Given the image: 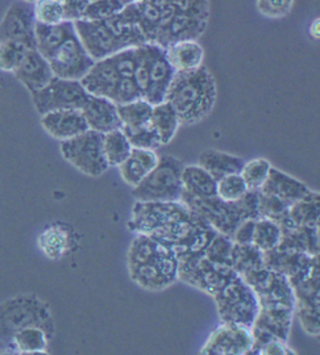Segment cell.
I'll use <instances>...</instances> for the list:
<instances>
[{
	"label": "cell",
	"mask_w": 320,
	"mask_h": 355,
	"mask_svg": "<svg viewBox=\"0 0 320 355\" xmlns=\"http://www.w3.org/2000/svg\"><path fill=\"white\" fill-rule=\"evenodd\" d=\"M202 220L183 203H142L132 211L128 227L137 234L149 236L177 252L192 241Z\"/></svg>",
	"instance_id": "6da1fadb"
},
{
	"label": "cell",
	"mask_w": 320,
	"mask_h": 355,
	"mask_svg": "<svg viewBox=\"0 0 320 355\" xmlns=\"http://www.w3.org/2000/svg\"><path fill=\"white\" fill-rule=\"evenodd\" d=\"M127 261L130 279L144 290L162 291L178 279L177 254L149 236L137 234L129 246Z\"/></svg>",
	"instance_id": "7a4b0ae2"
},
{
	"label": "cell",
	"mask_w": 320,
	"mask_h": 355,
	"mask_svg": "<svg viewBox=\"0 0 320 355\" xmlns=\"http://www.w3.org/2000/svg\"><path fill=\"white\" fill-rule=\"evenodd\" d=\"M165 102L174 108L180 124H196L214 110L217 103L215 79L205 66L192 71L176 73Z\"/></svg>",
	"instance_id": "3957f363"
},
{
	"label": "cell",
	"mask_w": 320,
	"mask_h": 355,
	"mask_svg": "<svg viewBox=\"0 0 320 355\" xmlns=\"http://www.w3.org/2000/svg\"><path fill=\"white\" fill-rule=\"evenodd\" d=\"M28 328L45 330L49 337L56 333L51 306L39 296L26 293L0 303V343L11 349L13 337Z\"/></svg>",
	"instance_id": "277c9868"
},
{
	"label": "cell",
	"mask_w": 320,
	"mask_h": 355,
	"mask_svg": "<svg viewBox=\"0 0 320 355\" xmlns=\"http://www.w3.org/2000/svg\"><path fill=\"white\" fill-rule=\"evenodd\" d=\"M183 168L178 158L162 155L153 171L133 189V196L142 203H178L183 193Z\"/></svg>",
	"instance_id": "5b68a950"
},
{
	"label": "cell",
	"mask_w": 320,
	"mask_h": 355,
	"mask_svg": "<svg viewBox=\"0 0 320 355\" xmlns=\"http://www.w3.org/2000/svg\"><path fill=\"white\" fill-rule=\"evenodd\" d=\"M214 297L221 322L253 328L260 312V304L256 293L240 275L230 282Z\"/></svg>",
	"instance_id": "8992f818"
},
{
	"label": "cell",
	"mask_w": 320,
	"mask_h": 355,
	"mask_svg": "<svg viewBox=\"0 0 320 355\" xmlns=\"http://www.w3.org/2000/svg\"><path fill=\"white\" fill-rule=\"evenodd\" d=\"M178 10L155 38L154 45L164 49L180 41H196L203 35L210 16L208 1H177Z\"/></svg>",
	"instance_id": "52a82bcc"
},
{
	"label": "cell",
	"mask_w": 320,
	"mask_h": 355,
	"mask_svg": "<svg viewBox=\"0 0 320 355\" xmlns=\"http://www.w3.org/2000/svg\"><path fill=\"white\" fill-rule=\"evenodd\" d=\"M103 139L104 135L87 130L73 140L61 142V154L66 162L81 173L92 178L102 177L110 168L104 154Z\"/></svg>",
	"instance_id": "ba28073f"
},
{
	"label": "cell",
	"mask_w": 320,
	"mask_h": 355,
	"mask_svg": "<svg viewBox=\"0 0 320 355\" xmlns=\"http://www.w3.org/2000/svg\"><path fill=\"white\" fill-rule=\"evenodd\" d=\"M36 111L41 116L66 110L82 111L89 101V94L78 80L54 78L44 89L31 95Z\"/></svg>",
	"instance_id": "9c48e42d"
},
{
	"label": "cell",
	"mask_w": 320,
	"mask_h": 355,
	"mask_svg": "<svg viewBox=\"0 0 320 355\" xmlns=\"http://www.w3.org/2000/svg\"><path fill=\"white\" fill-rule=\"evenodd\" d=\"M54 76L66 80L81 82L89 74L95 61L82 45L76 35L67 38L64 44L48 58Z\"/></svg>",
	"instance_id": "30bf717a"
},
{
	"label": "cell",
	"mask_w": 320,
	"mask_h": 355,
	"mask_svg": "<svg viewBox=\"0 0 320 355\" xmlns=\"http://www.w3.org/2000/svg\"><path fill=\"white\" fill-rule=\"evenodd\" d=\"M255 345L252 328L223 322L211 333L199 355H248Z\"/></svg>",
	"instance_id": "8fae6325"
},
{
	"label": "cell",
	"mask_w": 320,
	"mask_h": 355,
	"mask_svg": "<svg viewBox=\"0 0 320 355\" xmlns=\"http://www.w3.org/2000/svg\"><path fill=\"white\" fill-rule=\"evenodd\" d=\"M35 3L15 1L0 21V42L16 41L36 49Z\"/></svg>",
	"instance_id": "7c38bea8"
},
{
	"label": "cell",
	"mask_w": 320,
	"mask_h": 355,
	"mask_svg": "<svg viewBox=\"0 0 320 355\" xmlns=\"http://www.w3.org/2000/svg\"><path fill=\"white\" fill-rule=\"evenodd\" d=\"M74 26L82 45L95 62L110 58L119 51H126L104 21L82 20L74 23Z\"/></svg>",
	"instance_id": "4fadbf2b"
},
{
	"label": "cell",
	"mask_w": 320,
	"mask_h": 355,
	"mask_svg": "<svg viewBox=\"0 0 320 355\" xmlns=\"http://www.w3.org/2000/svg\"><path fill=\"white\" fill-rule=\"evenodd\" d=\"M146 46L149 55V87L144 99L154 107L167 101V91L176 76V70L167 61L164 48L154 44H148Z\"/></svg>",
	"instance_id": "5bb4252c"
},
{
	"label": "cell",
	"mask_w": 320,
	"mask_h": 355,
	"mask_svg": "<svg viewBox=\"0 0 320 355\" xmlns=\"http://www.w3.org/2000/svg\"><path fill=\"white\" fill-rule=\"evenodd\" d=\"M41 127L56 140H73L90 130L82 111L66 110L41 116Z\"/></svg>",
	"instance_id": "9a60e30c"
},
{
	"label": "cell",
	"mask_w": 320,
	"mask_h": 355,
	"mask_svg": "<svg viewBox=\"0 0 320 355\" xmlns=\"http://www.w3.org/2000/svg\"><path fill=\"white\" fill-rule=\"evenodd\" d=\"M90 130L107 135L123 128L117 112V105L110 99L99 96H89V101L82 110Z\"/></svg>",
	"instance_id": "2e32d148"
},
{
	"label": "cell",
	"mask_w": 320,
	"mask_h": 355,
	"mask_svg": "<svg viewBox=\"0 0 320 355\" xmlns=\"http://www.w3.org/2000/svg\"><path fill=\"white\" fill-rule=\"evenodd\" d=\"M13 76L20 80L31 95L45 89L56 78L49 61L36 49L28 51L24 62Z\"/></svg>",
	"instance_id": "e0dca14e"
},
{
	"label": "cell",
	"mask_w": 320,
	"mask_h": 355,
	"mask_svg": "<svg viewBox=\"0 0 320 355\" xmlns=\"http://www.w3.org/2000/svg\"><path fill=\"white\" fill-rule=\"evenodd\" d=\"M120 80L121 78L117 74L115 66L110 58H106L95 62L89 74L81 80V83L91 96H99L111 101Z\"/></svg>",
	"instance_id": "ac0fdd59"
},
{
	"label": "cell",
	"mask_w": 320,
	"mask_h": 355,
	"mask_svg": "<svg viewBox=\"0 0 320 355\" xmlns=\"http://www.w3.org/2000/svg\"><path fill=\"white\" fill-rule=\"evenodd\" d=\"M158 161L160 158L154 152L133 149L128 159L117 168L121 179L128 186L136 189L141 182L157 167Z\"/></svg>",
	"instance_id": "d6986e66"
},
{
	"label": "cell",
	"mask_w": 320,
	"mask_h": 355,
	"mask_svg": "<svg viewBox=\"0 0 320 355\" xmlns=\"http://www.w3.org/2000/svg\"><path fill=\"white\" fill-rule=\"evenodd\" d=\"M167 51V61L176 73L192 71L203 66L205 51L198 41H180L170 45Z\"/></svg>",
	"instance_id": "ffe728a7"
},
{
	"label": "cell",
	"mask_w": 320,
	"mask_h": 355,
	"mask_svg": "<svg viewBox=\"0 0 320 355\" xmlns=\"http://www.w3.org/2000/svg\"><path fill=\"white\" fill-rule=\"evenodd\" d=\"M244 165L242 158L218 150H205L199 155V166L217 182L232 174H242Z\"/></svg>",
	"instance_id": "44dd1931"
},
{
	"label": "cell",
	"mask_w": 320,
	"mask_h": 355,
	"mask_svg": "<svg viewBox=\"0 0 320 355\" xmlns=\"http://www.w3.org/2000/svg\"><path fill=\"white\" fill-rule=\"evenodd\" d=\"M36 51L47 60L57 51L67 38L76 35L74 23L64 21L58 26L36 24Z\"/></svg>",
	"instance_id": "7402d4cb"
},
{
	"label": "cell",
	"mask_w": 320,
	"mask_h": 355,
	"mask_svg": "<svg viewBox=\"0 0 320 355\" xmlns=\"http://www.w3.org/2000/svg\"><path fill=\"white\" fill-rule=\"evenodd\" d=\"M262 192L277 196L290 205H293L294 202L303 200L310 195V191L306 189L305 184L276 170L270 171L269 179L264 184Z\"/></svg>",
	"instance_id": "603a6c76"
},
{
	"label": "cell",
	"mask_w": 320,
	"mask_h": 355,
	"mask_svg": "<svg viewBox=\"0 0 320 355\" xmlns=\"http://www.w3.org/2000/svg\"><path fill=\"white\" fill-rule=\"evenodd\" d=\"M182 186L183 192L195 199L217 198L218 182L201 166H185Z\"/></svg>",
	"instance_id": "cb8c5ba5"
},
{
	"label": "cell",
	"mask_w": 320,
	"mask_h": 355,
	"mask_svg": "<svg viewBox=\"0 0 320 355\" xmlns=\"http://www.w3.org/2000/svg\"><path fill=\"white\" fill-rule=\"evenodd\" d=\"M39 249L51 261H60L71 248V234L61 225H51L39 236Z\"/></svg>",
	"instance_id": "d4e9b609"
},
{
	"label": "cell",
	"mask_w": 320,
	"mask_h": 355,
	"mask_svg": "<svg viewBox=\"0 0 320 355\" xmlns=\"http://www.w3.org/2000/svg\"><path fill=\"white\" fill-rule=\"evenodd\" d=\"M151 125L158 135L161 144L167 145L174 139L180 128V120L174 108L169 103L164 102L158 105H154Z\"/></svg>",
	"instance_id": "484cf974"
},
{
	"label": "cell",
	"mask_w": 320,
	"mask_h": 355,
	"mask_svg": "<svg viewBox=\"0 0 320 355\" xmlns=\"http://www.w3.org/2000/svg\"><path fill=\"white\" fill-rule=\"evenodd\" d=\"M282 242L281 225L270 218L261 217L256 221L253 246L261 253H269L276 250Z\"/></svg>",
	"instance_id": "4316f807"
},
{
	"label": "cell",
	"mask_w": 320,
	"mask_h": 355,
	"mask_svg": "<svg viewBox=\"0 0 320 355\" xmlns=\"http://www.w3.org/2000/svg\"><path fill=\"white\" fill-rule=\"evenodd\" d=\"M117 112L123 124L121 129H137L151 124L153 105L145 99H140L124 105H117Z\"/></svg>",
	"instance_id": "83f0119b"
},
{
	"label": "cell",
	"mask_w": 320,
	"mask_h": 355,
	"mask_svg": "<svg viewBox=\"0 0 320 355\" xmlns=\"http://www.w3.org/2000/svg\"><path fill=\"white\" fill-rule=\"evenodd\" d=\"M103 146H104V154L110 167L111 166L119 167L123 165L133 150L127 136L123 133L121 129L104 135Z\"/></svg>",
	"instance_id": "f1b7e54d"
},
{
	"label": "cell",
	"mask_w": 320,
	"mask_h": 355,
	"mask_svg": "<svg viewBox=\"0 0 320 355\" xmlns=\"http://www.w3.org/2000/svg\"><path fill=\"white\" fill-rule=\"evenodd\" d=\"M51 337L45 330L40 328H28L19 331L13 337L11 349L17 353H29V352H44L48 349Z\"/></svg>",
	"instance_id": "f546056e"
},
{
	"label": "cell",
	"mask_w": 320,
	"mask_h": 355,
	"mask_svg": "<svg viewBox=\"0 0 320 355\" xmlns=\"http://www.w3.org/2000/svg\"><path fill=\"white\" fill-rule=\"evenodd\" d=\"M32 51L24 44L16 41L0 42V71L15 74L24 62L28 51Z\"/></svg>",
	"instance_id": "4dcf8cb0"
},
{
	"label": "cell",
	"mask_w": 320,
	"mask_h": 355,
	"mask_svg": "<svg viewBox=\"0 0 320 355\" xmlns=\"http://www.w3.org/2000/svg\"><path fill=\"white\" fill-rule=\"evenodd\" d=\"M271 165L269 161L258 158L246 162L242 171V177L249 191H258L264 187L269 179Z\"/></svg>",
	"instance_id": "1f68e13d"
},
{
	"label": "cell",
	"mask_w": 320,
	"mask_h": 355,
	"mask_svg": "<svg viewBox=\"0 0 320 355\" xmlns=\"http://www.w3.org/2000/svg\"><path fill=\"white\" fill-rule=\"evenodd\" d=\"M248 191L242 174H232L219 180L217 196L226 203H237L248 193Z\"/></svg>",
	"instance_id": "d6a6232c"
},
{
	"label": "cell",
	"mask_w": 320,
	"mask_h": 355,
	"mask_svg": "<svg viewBox=\"0 0 320 355\" xmlns=\"http://www.w3.org/2000/svg\"><path fill=\"white\" fill-rule=\"evenodd\" d=\"M35 17L39 24H44V26H58L64 23V1L61 0L35 1Z\"/></svg>",
	"instance_id": "836d02e7"
},
{
	"label": "cell",
	"mask_w": 320,
	"mask_h": 355,
	"mask_svg": "<svg viewBox=\"0 0 320 355\" xmlns=\"http://www.w3.org/2000/svg\"><path fill=\"white\" fill-rule=\"evenodd\" d=\"M129 1H120V0H104V1H90L83 20L86 21H104L111 19L116 15L121 12Z\"/></svg>",
	"instance_id": "e575fe53"
},
{
	"label": "cell",
	"mask_w": 320,
	"mask_h": 355,
	"mask_svg": "<svg viewBox=\"0 0 320 355\" xmlns=\"http://www.w3.org/2000/svg\"><path fill=\"white\" fill-rule=\"evenodd\" d=\"M133 149L154 152L162 144L151 124L137 129H121Z\"/></svg>",
	"instance_id": "d590c367"
},
{
	"label": "cell",
	"mask_w": 320,
	"mask_h": 355,
	"mask_svg": "<svg viewBox=\"0 0 320 355\" xmlns=\"http://www.w3.org/2000/svg\"><path fill=\"white\" fill-rule=\"evenodd\" d=\"M144 99L141 95L140 89L137 87L136 82L133 79H121L116 87L115 94L111 99V102L116 105H124L129 103L136 102Z\"/></svg>",
	"instance_id": "8d00e7d4"
},
{
	"label": "cell",
	"mask_w": 320,
	"mask_h": 355,
	"mask_svg": "<svg viewBox=\"0 0 320 355\" xmlns=\"http://www.w3.org/2000/svg\"><path fill=\"white\" fill-rule=\"evenodd\" d=\"M251 355H296V353L287 345V341L276 338L256 343Z\"/></svg>",
	"instance_id": "74e56055"
},
{
	"label": "cell",
	"mask_w": 320,
	"mask_h": 355,
	"mask_svg": "<svg viewBox=\"0 0 320 355\" xmlns=\"http://www.w3.org/2000/svg\"><path fill=\"white\" fill-rule=\"evenodd\" d=\"M293 6H294V1H277V0L257 1L258 11L270 19H280L282 16H286L292 11Z\"/></svg>",
	"instance_id": "f35d334b"
},
{
	"label": "cell",
	"mask_w": 320,
	"mask_h": 355,
	"mask_svg": "<svg viewBox=\"0 0 320 355\" xmlns=\"http://www.w3.org/2000/svg\"><path fill=\"white\" fill-rule=\"evenodd\" d=\"M89 0H65L64 16L65 21L69 23H77L82 21L86 10L89 7Z\"/></svg>",
	"instance_id": "ab89813d"
},
{
	"label": "cell",
	"mask_w": 320,
	"mask_h": 355,
	"mask_svg": "<svg viewBox=\"0 0 320 355\" xmlns=\"http://www.w3.org/2000/svg\"><path fill=\"white\" fill-rule=\"evenodd\" d=\"M257 220H245L240 224V227L236 229L235 234L232 236V241L236 245H252L253 236H255V227Z\"/></svg>",
	"instance_id": "60d3db41"
},
{
	"label": "cell",
	"mask_w": 320,
	"mask_h": 355,
	"mask_svg": "<svg viewBox=\"0 0 320 355\" xmlns=\"http://www.w3.org/2000/svg\"><path fill=\"white\" fill-rule=\"evenodd\" d=\"M310 35L315 40H320V17L315 19L310 26Z\"/></svg>",
	"instance_id": "b9f144b4"
},
{
	"label": "cell",
	"mask_w": 320,
	"mask_h": 355,
	"mask_svg": "<svg viewBox=\"0 0 320 355\" xmlns=\"http://www.w3.org/2000/svg\"><path fill=\"white\" fill-rule=\"evenodd\" d=\"M19 355H51L47 350L44 352H29V353H19Z\"/></svg>",
	"instance_id": "7bdbcfd3"
},
{
	"label": "cell",
	"mask_w": 320,
	"mask_h": 355,
	"mask_svg": "<svg viewBox=\"0 0 320 355\" xmlns=\"http://www.w3.org/2000/svg\"><path fill=\"white\" fill-rule=\"evenodd\" d=\"M0 355H19V353L16 350H13V349H6V350L0 352Z\"/></svg>",
	"instance_id": "ee69618b"
},
{
	"label": "cell",
	"mask_w": 320,
	"mask_h": 355,
	"mask_svg": "<svg viewBox=\"0 0 320 355\" xmlns=\"http://www.w3.org/2000/svg\"><path fill=\"white\" fill-rule=\"evenodd\" d=\"M248 355H251V353H249V354H248Z\"/></svg>",
	"instance_id": "f6af8a7d"
},
{
	"label": "cell",
	"mask_w": 320,
	"mask_h": 355,
	"mask_svg": "<svg viewBox=\"0 0 320 355\" xmlns=\"http://www.w3.org/2000/svg\"><path fill=\"white\" fill-rule=\"evenodd\" d=\"M319 340H320V337H319Z\"/></svg>",
	"instance_id": "bcb514c9"
}]
</instances>
